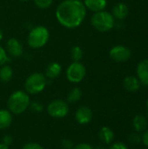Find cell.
<instances>
[{
  "label": "cell",
  "mask_w": 148,
  "mask_h": 149,
  "mask_svg": "<svg viewBox=\"0 0 148 149\" xmlns=\"http://www.w3.org/2000/svg\"><path fill=\"white\" fill-rule=\"evenodd\" d=\"M86 15V8L80 0H64L56 10V17L58 23L65 28L79 27Z\"/></svg>",
  "instance_id": "obj_1"
},
{
  "label": "cell",
  "mask_w": 148,
  "mask_h": 149,
  "mask_svg": "<svg viewBox=\"0 0 148 149\" xmlns=\"http://www.w3.org/2000/svg\"><path fill=\"white\" fill-rule=\"evenodd\" d=\"M31 101L27 93L23 91H16L10 94L8 99V107L10 112L15 114H21L30 107Z\"/></svg>",
  "instance_id": "obj_2"
},
{
  "label": "cell",
  "mask_w": 148,
  "mask_h": 149,
  "mask_svg": "<svg viewBox=\"0 0 148 149\" xmlns=\"http://www.w3.org/2000/svg\"><path fill=\"white\" fill-rule=\"evenodd\" d=\"M91 24L97 31L100 32H106L113 28L115 24V19L108 11L101 10L95 12L92 15L91 18Z\"/></svg>",
  "instance_id": "obj_3"
},
{
  "label": "cell",
  "mask_w": 148,
  "mask_h": 149,
  "mask_svg": "<svg viewBox=\"0 0 148 149\" xmlns=\"http://www.w3.org/2000/svg\"><path fill=\"white\" fill-rule=\"evenodd\" d=\"M50 38L49 30L43 25L34 27L28 35L27 43L33 49H39L44 46Z\"/></svg>",
  "instance_id": "obj_4"
},
{
  "label": "cell",
  "mask_w": 148,
  "mask_h": 149,
  "mask_svg": "<svg viewBox=\"0 0 148 149\" xmlns=\"http://www.w3.org/2000/svg\"><path fill=\"white\" fill-rule=\"evenodd\" d=\"M47 85L46 77L40 72H34L30 75L24 83V88L27 93L37 94L41 93Z\"/></svg>",
  "instance_id": "obj_5"
},
{
  "label": "cell",
  "mask_w": 148,
  "mask_h": 149,
  "mask_svg": "<svg viewBox=\"0 0 148 149\" xmlns=\"http://www.w3.org/2000/svg\"><path fill=\"white\" fill-rule=\"evenodd\" d=\"M86 74L85 66L80 62L72 63L66 70V78L72 83L81 82Z\"/></svg>",
  "instance_id": "obj_6"
},
{
  "label": "cell",
  "mask_w": 148,
  "mask_h": 149,
  "mask_svg": "<svg viewBox=\"0 0 148 149\" xmlns=\"http://www.w3.org/2000/svg\"><path fill=\"white\" fill-rule=\"evenodd\" d=\"M47 113L52 118H65L69 113V106L62 100H54L48 105Z\"/></svg>",
  "instance_id": "obj_7"
},
{
  "label": "cell",
  "mask_w": 148,
  "mask_h": 149,
  "mask_svg": "<svg viewBox=\"0 0 148 149\" xmlns=\"http://www.w3.org/2000/svg\"><path fill=\"white\" fill-rule=\"evenodd\" d=\"M109 56L113 60L122 63V62L127 61L131 58L132 52H131V50L127 46L119 45L113 46L110 50Z\"/></svg>",
  "instance_id": "obj_8"
},
{
  "label": "cell",
  "mask_w": 148,
  "mask_h": 149,
  "mask_svg": "<svg viewBox=\"0 0 148 149\" xmlns=\"http://www.w3.org/2000/svg\"><path fill=\"white\" fill-rule=\"evenodd\" d=\"M6 50L8 53L14 58H19L23 54V45L20 41L15 38H11L8 40Z\"/></svg>",
  "instance_id": "obj_9"
},
{
  "label": "cell",
  "mask_w": 148,
  "mask_h": 149,
  "mask_svg": "<svg viewBox=\"0 0 148 149\" xmlns=\"http://www.w3.org/2000/svg\"><path fill=\"white\" fill-rule=\"evenodd\" d=\"M75 119L81 125L88 124L92 119V112L88 107H80L75 113Z\"/></svg>",
  "instance_id": "obj_10"
},
{
  "label": "cell",
  "mask_w": 148,
  "mask_h": 149,
  "mask_svg": "<svg viewBox=\"0 0 148 149\" xmlns=\"http://www.w3.org/2000/svg\"><path fill=\"white\" fill-rule=\"evenodd\" d=\"M137 76L141 84L148 86V59L141 60L137 66Z\"/></svg>",
  "instance_id": "obj_11"
},
{
  "label": "cell",
  "mask_w": 148,
  "mask_h": 149,
  "mask_svg": "<svg viewBox=\"0 0 148 149\" xmlns=\"http://www.w3.org/2000/svg\"><path fill=\"white\" fill-rule=\"evenodd\" d=\"M84 4L86 9L93 12H98L105 10L107 2L106 0H85Z\"/></svg>",
  "instance_id": "obj_12"
},
{
  "label": "cell",
  "mask_w": 148,
  "mask_h": 149,
  "mask_svg": "<svg viewBox=\"0 0 148 149\" xmlns=\"http://www.w3.org/2000/svg\"><path fill=\"white\" fill-rule=\"evenodd\" d=\"M129 13V8L125 3H119L113 8V16L117 19H124Z\"/></svg>",
  "instance_id": "obj_13"
},
{
  "label": "cell",
  "mask_w": 148,
  "mask_h": 149,
  "mask_svg": "<svg viewBox=\"0 0 148 149\" xmlns=\"http://www.w3.org/2000/svg\"><path fill=\"white\" fill-rule=\"evenodd\" d=\"M140 82L138 78L134 76H127L123 81V86L128 92L134 93L140 88Z\"/></svg>",
  "instance_id": "obj_14"
},
{
  "label": "cell",
  "mask_w": 148,
  "mask_h": 149,
  "mask_svg": "<svg viewBox=\"0 0 148 149\" xmlns=\"http://www.w3.org/2000/svg\"><path fill=\"white\" fill-rule=\"evenodd\" d=\"M62 72V67L58 62L50 63L45 69V77L50 79H54L58 78Z\"/></svg>",
  "instance_id": "obj_15"
},
{
  "label": "cell",
  "mask_w": 148,
  "mask_h": 149,
  "mask_svg": "<svg viewBox=\"0 0 148 149\" xmlns=\"http://www.w3.org/2000/svg\"><path fill=\"white\" fill-rule=\"evenodd\" d=\"M99 140L105 144H110L114 139L113 131L108 127H103L99 133Z\"/></svg>",
  "instance_id": "obj_16"
},
{
  "label": "cell",
  "mask_w": 148,
  "mask_h": 149,
  "mask_svg": "<svg viewBox=\"0 0 148 149\" xmlns=\"http://www.w3.org/2000/svg\"><path fill=\"white\" fill-rule=\"evenodd\" d=\"M12 122V116L8 110H0V129L3 130L8 128Z\"/></svg>",
  "instance_id": "obj_17"
},
{
  "label": "cell",
  "mask_w": 148,
  "mask_h": 149,
  "mask_svg": "<svg viewBox=\"0 0 148 149\" xmlns=\"http://www.w3.org/2000/svg\"><path fill=\"white\" fill-rule=\"evenodd\" d=\"M133 125L134 129H135L137 132H142V131H145V130H146V128H147V118H146V117H144V116H143V115H141V114L136 115V116L133 118Z\"/></svg>",
  "instance_id": "obj_18"
},
{
  "label": "cell",
  "mask_w": 148,
  "mask_h": 149,
  "mask_svg": "<svg viewBox=\"0 0 148 149\" xmlns=\"http://www.w3.org/2000/svg\"><path fill=\"white\" fill-rule=\"evenodd\" d=\"M13 71L10 65H3L0 68V79L3 82H8L12 79Z\"/></svg>",
  "instance_id": "obj_19"
},
{
  "label": "cell",
  "mask_w": 148,
  "mask_h": 149,
  "mask_svg": "<svg viewBox=\"0 0 148 149\" xmlns=\"http://www.w3.org/2000/svg\"><path fill=\"white\" fill-rule=\"evenodd\" d=\"M82 97V91L79 87H74L70 91L67 96V100L70 103H76L78 102Z\"/></svg>",
  "instance_id": "obj_20"
},
{
  "label": "cell",
  "mask_w": 148,
  "mask_h": 149,
  "mask_svg": "<svg viewBox=\"0 0 148 149\" xmlns=\"http://www.w3.org/2000/svg\"><path fill=\"white\" fill-rule=\"evenodd\" d=\"M84 56V52L82 48L79 45H75L71 50V57L74 62H79Z\"/></svg>",
  "instance_id": "obj_21"
},
{
  "label": "cell",
  "mask_w": 148,
  "mask_h": 149,
  "mask_svg": "<svg viewBox=\"0 0 148 149\" xmlns=\"http://www.w3.org/2000/svg\"><path fill=\"white\" fill-rule=\"evenodd\" d=\"M33 2L39 9H47L52 4L53 0H33Z\"/></svg>",
  "instance_id": "obj_22"
},
{
  "label": "cell",
  "mask_w": 148,
  "mask_h": 149,
  "mask_svg": "<svg viewBox=\"0 0 148 149\" xmlns=\"http://www.w3.org/2000/svg\"><path fill=\"white\" fill-rule=\"evenodd\" d=\"M9 61V58L7 55V52L2 46H0V66L5 65Z\"/></svg>",
  "instance_id": "obj_23"
},
{
  "label": "cell",
  "mask_w": 148,
  "mask_h": 149,
  "mask_svg": "<svg viewBox=\"0 0 148 149\" xmlns=\"http://www.w3.org/2000/svg\"><path fill=\"white\" fill-rule=\"evenodd\" d=\"M128 141L133 144H138L141 141V136L138 134H131L128 136Z\"/></svg>",
  "instance_id": "obj_24"
},
{
  "label": "cell",
  "mask_w": 148,
  "mask_h": 149,
  "mask_svg": "<svg viewBox=\"0 0 148 149\" xmlns=\"http://www.w3.org/2000/svg\"><path fill=\"white\" fill-rule=\"evenodd\" d=\"M61 148L62 149H73V143L68 140V139H65L61 141Z\"/></svg>",
  "instance_id": "obj_25"
},
{
  "label": "cell",
  "mask_w": 148,
  "mask_h": 149,
  "mask_svg": "<svg viewBox=\"0 0 148 149\" xmlns=\"http://www.w3.org/2000/svg\"><path fill=\"white\" fill-rule=\"evenodd\" d=\"M22 149H44L41 145H39L38 143H35V142H30L25 144Z\"/></svg>",
  "instance_id": "obj_26"
},
{
  "label": "cell",
  "mask_w": 148,
  "mask_h": 149,
  "mask_svg": "<svg viewBox=\"0 0 148 149\" xmlns=\"http://www.w3.org/2000/svg\"><path fill=\"white\" fill-rule=\"evenodd\" d=\"M30 106H31V109L34 112H37V113H39L43 110V106L38 102L31 103V104H30Z\"/></svg>",
  "instance_id": "obj_27"
},
{
  "label": "cell",
  "mask_w": 148,
  "mask_h": 149,
  "mask_svg": "<svg viewBox=\"0 0 148 149\" xmlns=\"http://www.w3.org/2000/svg\"><path fill=\"white\" fill-rule=\"evenodd\" d=\"M73 149H93V148L88 143H79L76 145Z\"/></svg>",
  "instance_id": "obj_28"
},
{
  "label": "cell",
  "mask_w": 148,
  "mask_h": 149,
  "mask_svg": "<svg viewBox=\"0 0 148 149\" xmlns=\"http://www.w3.org/2000/svg\"><path fill=\"white\" fill-rule=\"evenodd\" d=\"M12 141H13L12 136H11V135H9V134L5 135V136L3 137V144H5V145H7V146H10V145L12 143Z\"/></svg>",
  "instance_id": "obj_29"
},
{
  "label": "cell",
  "mask_w": 148,
  "mask_h": 149,
  "mask_svg": "<svg viewBox=\"0 0 148 149\" xmlns=\"http://www.w3.org/2000/svg\"><path fill=\"white\" fill-rule=\"evenodd\" d=\"M110 149H128V148H127V147H126L125 144H123V143H121V142H116V143H114V144L111 147V148Z\"/></svg>",
  "instance_id": "obj_30"
},
{
  "label": "cell",
  "mask_w": 148,
  "mask_h": 149,
  "mask_svg": "<svg viewBox=\"0 0 148 149\" xmlns=\"http://www.w3.org/2000/svg\"><path fill=\"white\" fill-rule=\"evenodd\" d=\"M141 141H143V143L148 147V130H146L145 132H144V134H143V135H142V137H141Z\"/></svg>",
  "instance_id": "obj_31"
},
{
  "label": "cell",
  "mask_w": 148,
  "mask_h": 149,
  "mask_svg": "<svg viewBox=\"0 0 148 149\" xmlns=\"http://www.w3.org/2000/svg\"><path fill=\"white\" fill-rule=\"evenodd\" d=\"M0 149H9V146L3 144V143H0Z\"/></svg>",
  "instance_id": "obj_32"
},
{
  "label": "cell",
  "mask_w": 148,
  "mask_h": 149,
  "mask_svg": "<svg viewBox=\"0 0 148 149\" xmlns=\"http://www.w3.org/2000/svg\"><path fill=\"white\" fill-rule=\"evenodd\" d=\"M3 39V32H2V31L0 30V41Z\"/></svg>",
  "instance_id": "obj_33"
},
{
  "label": "cell",
  "mask_w": 148,
  "mask_h": 149,
  "mask_svg": "<svg viewBox=\"0 0 148 149\" xmlns=\"http://www.w3.org/2000/svg\"><path fill=\"white\" fill-rule=\"evenodd\" d=\"M147 116H148V100L147 101Z\"/></svg>",
  "instance_id": "obj_34"
},
{
  "label": "cell",
  "mask_w": 148,
  "mask_h": 149,
  "mask_svg": "<svg viewBox=\"0 0 148 149\" xmlns=\"http://www.w3.org/2000/svg\"><path fill=\"white\" fill-rule=\"evenodd\" d=\"M20 1H22V2H27L28 0H20Z\"/></svg>",
  "instance_id": "obj_35"
}]
</instances>
